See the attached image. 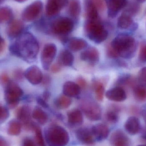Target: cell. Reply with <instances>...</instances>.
<instances>
[{"instance_id":"681fc988","label":"cell","mask_w":146,"mask_h":146,"mask_svg":"<svg viewBox=\"0 0 146 146\" xmlns=\"http://www.w3.org/2000/svg\"><path fill=\"white\" fill-rule=\"evenodd\" d=\"M0 146H9L7 141L1 137H0Z\"/></svg>"},{"instance_id":"7a4b0ae2","label":"cell","mask_w":146,"mask_h":146,"mask_svg":"<svg viewBox=\"0 0 146 146\" xmlns=\"http://www.w3.org/2000/svg\"><path fill=\"white\" fill-rule=\"evenodd\" d=\"M110 45L119 56L124 59L133 58L137 50V45L135 38L124 33L117 35L112 40Z\"/></svg>"},{"instance_id":"484cf974","label":"cell","mask_w":146,"mask_h":146,"mask_svg":"<svg viewBox=\"0 0 146 146\" xmlns=\"http://www.w3.org/2000/svg\"><path fill=\"white\" fill-rule=\"evenodd\" d=\"M83 115L80 110L74 109L68 113V121L71 125H81L83 122Z\"/></svg>"},{"instance_id":"9a60e30c","label":"cell","mask_w":146,"mask_h":146,"mask_svg":"<svg viewBox=\"0 0 146 146\" xmlns=\"http://www.w3.org/2000/svg\"><path fill=\"white\" fill-rule=\"evenodd\" d=\"M117 26L118 28L123 30H135L138 27L133 17L123 12L117 19Z\"/></svg>"},{"instance_id":"680465c9","label":"cell","mask_w":146,"mask_h":146,"mask_svg":"<svg viewBox=\"0 0 146 146\" xmlns=\"http://www.w3.org/2000/svg\"><path fill=\"white\" fill-rule=\"evenodd\" d=\"M144 139H145L146 140V135L145 136V137H144Z\"/></svg>"},{"instance_id":"f1b7e54d","label":"cell","mask_w":146,"mask_h":146,"mask_svg":"<svg viewBox=\"0 0 146 146\" xmlns=\"http://www.w3.org/2000/svg\"><path fill=\"white\" fill-rule=\"evenodd\" d=\"M21 124L19 121L13 120L9 122L7 128V133L12 136H17L21 132Z\"/></svg>"},{"instance_id":"7bdbcfd3","label":"cell","mask_w":146,"mask_h":146,"mask_svg":"<svg viewBox=\"0 0 146 146\" xmlns=\"http://www.w3.org/2000/svg\"><path fill=\"white\" fill-rule=\"evenodd\" d=\"M77 84L80 88H84L86 86V82L84 78L80 77L77 79Z\"/></svg>"},{"instance_id":"d6986e66","label":"cell","mask_w":146,"mask_h":146,"mask_svg":"<svg viewBox=\"0 0 146 146\" xmlns=\"http://www.w3.org/2000/svg\"><path fill=\"white\" fill-rule=\"evenodd\" d=\"M110 142L113 146H129V139L125 133L121 130L113 132L111 136Z\"/></svg>"},{"instance_id":"1f68e13d","label":"cell","mask_w":146,"mask_h":146,"mask_svg":"<svg viewBox=\"0 0 146 146\" xmlns=\"http://www.w3.org/2000/svg\"><path fill=\"white\" fill-rule=\"evenodd\" d=\"M13 16V11L9 7H5L0 8V23L9 22Z\"/></svg>"},{"instance_id":"f5cc1de1","label":"cell","mask_w":146,"mask_h":146,"mask_svg":"<svg viewBox=\"0 0 146 146\" xmlns=\"http://www.w3.org/2000/svg\"><path fill=\"white\" fill-rule=\"evenodd\" d=\"M4 43H5L4 40H3V39L0 36V45Z\"/></svg>"},{"instance_id":"bcb514c9","label":"cell","mask_w":146,"mask_h":146,"mask_svg":"<svg viewBox=\"0 0 146 146\" xmlns=\"http://www.w3.org/2000/svg\"><path fill=\"white\" fill-rule=\"evenodd\" d=\"M23 146H36V145L30 138H26L23 142Z\"/></svg>"},{"instance_id":"11a10c76","label":"cell","mask_w":146,"mask_h":146,"mask_svg":"<svg viewBox=\"0 0 146 146\" xmlns=\"http://www.w3.org/2000/svg\"><path fill=\"white\" fill-rule=\"evenodd\" d=\"M139 3H144L145 2V1H146V0H136Z\"/></svg>"},{"instance_id":"2e32d148","label":"cell","mask_w":146,"mask_h":146,"mask_svg":"<svg viewBox=\"0 0 146 146\" xmlns=\"http://www.w3.org/2000/svg\"><path fill=\"white\" fill-rule=\"evenodd\" d=\"M77 139L84 145L87 146L93 145L95 140L92 130L87 128H80L76 132Z\"/></svg>"},{"instance_id":"7dc6e473","label":"cell","mask_w":146,"mask_h":146,"mask_svg":"<svg viewBox=\"0 0 146 146\" xmlns=\"http://www.w3.org/2000/svg\"><path fill=\"white\" fill-rule=\"evenodd\" d=\"M50 97V93L48 91H45L43 94L42 98L46 101H48Z\"/></svg>"},{"instance_id":"52a82bcc","label":"cell","mask_w":146,"mask_h":146,"mask_svg":"<svg viewBox=\"0 0 146 146\" xmlns=\"http://www.w3.org/2000/svg\"><path fill=\"white\" fill-rule=\"evenodd\" d=\"M43 9V3L37 1L27 6L22 14V19L26 22H31L38 18Z\"/></svg>"},{"instance_id":"ba28073f","label":"cell","mask_w":146,"mask_h":146,"mask_svg":"<svg viewBox=\"0 0 146 146\" xmlns=\"http://www.w3.org/2000/svg\"><path fill=\"white\" fill-rule=\"evenodd\" d=\"M57 52L56 45L53 43H48L44 47L41 54L42 66L45 70L49 69Z\"/></svg>"},{"instance_id":"60d3db41","label":"cell","mask_w":146,"mask_h":146,"mask_svg":"<svg viewBox=\"0 0 146 146\" xmlns=\"http://www.w3.org/2000/svg\"><path fill=\"white\" fill-rule=\"evenodd\" d=\"M139 58L142 62H146V45L142 46L140 50Z\"/></svg>"},{"instance_id":"83f0119b","label":"cell","mask_w":146,"mask_h":146,"mask_svg":"<svg viewBox=\"0 0 146 146\" xmlns=\"http://www.w3.org/2000/svg\"><path fill=\"white\" fill-rule=\"evenodd\" d=\"M32 117L39 124H45L48 119L47 113L40 107L36 106L32 112Z\"/></svg>"},{"instance_id":"f6af8a7d","label":"cell","mask_w":146,"mask_h":146,"mask_svg":"<svg viewBox=\"0 0 146 146\" xmlns=\"http://www.w3.org/2000/svg\"><path fill=\"white\" fill-rule=\"evenodd\" d=\"M37 101V103L43 108H47L48 107V105L47 104V101L44 100L42 98H38Z\"/></svg>"},{"instance_id":"44dd1931","label":"cell","mask_w":146,"mask_h":146,"mask_svg":"<svg viewBox=\"0 0 146 146\" xmlns=\"http://www.w3.org/2000/svg\"><path fill=\"white\" fill-rule=\"evenodd\" d=\"M24 28L23 22L20 20L10 21L7 28V33L12 38L18 37L22 33Z\"/></svg>"},{"instance_id":"b9f144b4","label":"cell","mask_w":146,"mask_h":146,"mask_svg":"<svg viewBox=\"0 0 146 146\" xmlns=\"http://www.w3.org/2000/svg\"><path fill=\"white\" fill-rule=\"evenodd\" d=\"M10 81L8 76L6 74H3L0 75V82L3 85H7Z\"/></svg>"},{"instance_id":"c3c4849f","label":"cell","mask_w":146,"mask_h":146,"mask_svg":"<svg viewBox=\"0 0 146 146\" xmlns=\"http://www.w3.org/2000/svg\"><path fill=\"white\" fill-rule=\"evenodd\" d=\"M141 113L146 123V104L143 106L141 108Z\"/></svg>"},{"instance_id":"4316f807","label":"cell","mask_w":146,"mask_h":146,"mask_svg":"<svg viewBox=\"0 0 146 146\" xmlns=\"http://www.w3.org/2000/svg\"><path fill=\"white\" fill-rule=\"evenodd\" d=\"M81 7L79 0H71L68 7V13L72 19H76L80 14Z\"/></svg>"},{"instance_id":"4fadbf2b","label":"cell","mask_w":146,"mask_h":146,"mask_svg":"<svg viewBox=\"0 0 146 146\" xmlns=\"http://www.w3.org/2000/svg\"><path fill=\"white\" fill-rule=\"evenodd\" d=\"M24 76L31 84L34 85L41 83L43 78L42 71L36 66L28 68L24 73Z\"/></svg>"},{"instance_id":"f907efd6","label":"cell","mask_w":146,"mask_h":146,"mask_svg":"<svg viewBox=\"0 0 146 146\" xmlns=\"http://www.w3.org/2000/svg\"><path fill=\"white\" fill-rule=\"evenodd\" d=\"M15 77L17 79H21L22 77V72L21 71H16L15 73Z\"/></svg>"},{"instance_id":"ab89813d","label":"cell","mask_w":146,"mask_h":146,"mask_svg":"<svg viewBox=\"0 0 146 146\" xmlns=\"http://www.w3.org/2000/svg\"><path fill=\"white\" fill-rule=\"evenodd\" d=\"M107 55L110 58H117L119 56L118 53L110 45L108 47L107 50Z\"/></svg>"},{"instance_id":"ac0fdd59","label":"cell","mask_w":146,"mask_h":146,"mask_svg":"<svg viewBox=\"0 0 146 146\" xmlns=\"http://www.w3.org/2000/svg\"><path fill=\"white\" fill-rule=\"evenodd\" d=\"M84 13L86 20L100 19L99 11L92 0H84Z\"/></svg>"},{"instance_id":"e575fe53","label":"cell","mask_w":146,"mask_h":146,"mask_svg":"<svg viewBox=\"0 0 146 146\" xmlns=\"http://www.w3.org/2000/svg\"><path fill=\"white\" fill-rule=\"evenodd\" d=\"M33 130L35 133V139L38 146H45L44 140L43 137L42 130L40 127L36 124H34Z\"/></svg>"},{"instance_id":"816d5d0a","label":"cell","mask_w":146,"mask_h":146,"mask_svg":"<svg viewBox=\"0 0 146 146\" xmlns=\"http://www.w3.org/2000/svg\"><path fill=\"white\" fill-rule=\"evenodd\" d=\"M5 43H4L2 44H1L0 45V53L3 51V50L4 49V48H5Z\"/></svg>"},{"instance_id":"5b68a950","label":"cell","mask_w":146,"mask_h":146,"mask_svg":"<svg viewBox=\"0 0 146 146\" xmlns=\"http://www.w3.org/2000/svg\"><path fill=\"white\" fill-rule=\"evenodd\" d=\"M74 27L72 19L64 16L56 18L52 21L50 25L51 32L60 36H66L71 33Z\"/></svg>"},{"instance_id":"db71d44e","label":"cell","mask_w":146,"mask_h":146,"mask_svg":"<svg viewBox=\"0 0 146 146\" xmlns=\"http://www.w3.org/2000/svg\"><path fill=\"white\" fill-rule=\"evenodd\" d=\"M14 1L22 3L26 1H27V0H14Z\"/></svg>"},{"instance_id":"9c48e42d","label":"cell","mask_w":146,"mask_h":146,"mask_svg":"<svg viewBox=\"0 0 146 146\" xmlns=\"http://www.w3.org/2000/svg\"><path fill=\"white\" fill-rule=\"evenodd\" d=\"M81 109L88 119L91 121H99L102 112L100 106L95 102L87 101L82 104Z\"/></svg>"},{"instance_id":"836d02e7","label":"cell","mask_w":146,"mask_h":146,"mask_svg":"<svg viewBox=\"0 0 146 146\" xmlns=\"http://www.w3.org/2000/svg\"><path fill=\"white\" fill-rule=\"evenodd\" d=\"M94 89L97 100L99 101H102L104 98L105 92L104 85L101 82H97L94 83Z\"/></svg>"},{"instance_id":"f35d334b","label":"cell","mask_w":146,"mask_h":146,"mask_svg":"<svg viewBox=\"0 0 146 146\" xmlns=\"http://www.w3.org/2000/svg\"><path fill=\"white\" fill-rule=\"evenodd\" d=\"M96 7L98 8L99 12H102L105 8V0H92Z\"/></svg>"},{"instance_id":"9f6ffc18","label":"cell","mask_w":146,"mask_h":146,"mask_svg":"<svg viewBox=\"0 0 146 146\" xmlns=\"http://www.w3.org/2000/svg\"><path fill=\"white\" fill-rule=\"evenodd\" d=\"M3 1V0H0V4Z\"/></svg>"},{"instance_id":"ee69618b","label":"cell","mask_w":146,"mask_h":146,"mask_svg":"<svg viewBox=\"0 0 146 146\" xmlns=\"http://www.w3.org/2000/svg\"><path fill=\"white\" fill-rule=\"evenodd\" d=\"M50 69H51V71L52 72L57 73L60 71L61 69V66L59 63H56V64H54L51 67Z\"/></svg>"},{"instance_id":"30bf717a","label":"cell","mask_w":146,"mask_h":146,"mask_svg":"<svg viewBox=\"0 0 146 146\" xmlns=\"http://www.w3.org/2000/svg\"><path fill=\"white\" fill-rule=\"evenodd\" d=\"M16 117L27 130L33 129L34 124L31 121V110L27 106H23L16 111Z\"/></svg>"},{"instance_id":"3957f363","label":"cell","mask_w":146,"mask_h":146,"mask_svg":"<svg viewBox=\"0 0 146 146\" xmlns=\"http://www.w3.org/2000/svg\"><path fill=\"white\" fill-rule=\"evenodd\" d=\"M84 29L88 37L96 43H100L108 37V31L102 24L100 19L86 20Z\"/></svg>"},{"instance_id":"d590c367","label":"cell","mask_w":146,"mask_h":146,"mask_svg":"<svg viewBox=\"0 0 146 146\" xmlns=\"http://www.w3.org/2000/svg\"><path fill=\"white\" fill-rule=\"evenodd\" d=\"M106 118L109 122L115 123L118 121V111L116 109H112L108 111L106 114Z\"/></svg>"},{"instance_id":"6f0895ef","label":"cell","mask_w":146,"mask_h":146,"mask_svg":"<svg viewBox=\"0 0 146 146\" xmlns=\"http://www.w3.org/2000/svg\"><path fill=\"white\" fill-rule=\"evenodd\" d=\"M138 146H146V145H139Z\"/></svg>"},{"instance_id":"cb8c5ba5","label":"cell","mask_w":146,"mask_h":146,"mask_svg":"<svg viewBox=\"0 0 146 146\" xmlns=\"http://www.w3.org/2000/svg\"><path fill=\"white\" fill-rule=\"evenodd\" d=\"M68 47L73 51H78L85 48L88 43L84 39L80 38L74 37L70 38L67 43Z\"/></svg>"},{"instance_id":"603a6c76","label":"cell","mask_w":146,"mask_h":146,"mask_svg":"<svg viewBox=\"0 0 146 146\" xmlns=\"http://www.w3.org/2000/svg\"><path fill=\"white\" fill-rule=\"evenodd\" d=\"M80 88L77 83L67 81L63 85L62 91L64 95L70 98H75L80 93Z\"/></svg>"},{"instance_id":"7c38bea8","label":"cell","mask_w":146,"mask_h":146,"mask_svg":"<svg viewBox=\"0 0 146 146\" xmlns=\"http://www.w3.org/2000/svg\"><path fill=\"white\" fill-rule=\"evenodd\" d=\"M107 8V13L110 18H115L118 13L125 8L128 3L127 0H105Z\"/></svg>"},{"instance_id":"ffe728a7","label":"cell","mask_w":146,"mask_h":146,"mask_svg":"<svg viewBox=\"0 0 146 146\" xmlns=\"http://www.w3.org/2000/svg\"><path fill=\"white\" fill-rule=\"evenodd\" d=\"M91 130L94 138L99 141L106 139L110 133L109 127L104 123L96 124L93 127Z\"/></svg>"},{"instance_id":"277c9868","label":"cell","mask_w":146,"mask_h":146,"mask_svg":"<svg viewBox=\"0 0 146 146\" xmlns=\"http://www.w3.org/2000/svg\"><path fill=\"white\" fill-rule=\"evenodd\" d=\"M45 136L49 146H66L70 139L67 131L62 127L56 125H52L46 129Z\"/></svg>"},{"instance_id":"8d00e7d4","label":"cell","mask_w":146,"mask_h":146,"mask_svg":"<svg viewBox=\"0 0 146 146\" xmlns=\"http://www.w3.org/2000/svg\"><path fill=\"white\" fill-rule=\"evenodd\" d=\"M9 115V111L8 109L0 104V123H2L6 121Z\"/></svg>"},{"instance_id":"8992f818","label":"cell","mask_w":146,"mask_h":146,"mask_svg":"<svg viewBox=\"0 0 146 146\" xmlns=\"http://www.w3.org/2000/svg\"><path fill=\"white\" fill-rule=\"evenodd\" d=\"M23 90L17 84L13 82L7 85L5 93V99L9 106L14 108L17 105L23 96Z\"/></svg>"},{"instance_id":"7402d4cb","label":"cell","mask_w":146,"mask_h":146,"mask_svg":"<svg viewBox=\"0 0 146 146\" xmlns=\"http://www.w3.org/2000/svg\"><path fill=\"white\" fill-rule=\"evenodd\" d=\"M124 128L127 133L131 135H135L139 133L140 129V123L137 117H130L126 121Z\"/></svg>"},{"instance_id":"8fae6325","label":"cell","mask_w":146,"mask_h":146,"mask_svg":"<svg viewBox=\"0 0 146 146\" xmlns=\"http://www.w3.org/2000/svg\"><path fill=\"white\" fill-rule=\"evenodd\" d=\"M69 0H47L45 15L48 17L58 15L68 3Z\"/></svg>"},{"instance_id":"d6a6232c","label":"cell","mask_w":146,"mask_h":146,"mask_svg":"<svg viewBox=\"0 0 146 146\" xmlns=\"http://www.w3.org/2000/svg\"><path fill=\"white\" fill-rule=\"evenodd\" d=\"M140 9V6L138 3L131 2L128 3V2L125 9L123 10V12L133 17L139 13Z\"/></svg>"},{"instance_id":"e0dca14e","label":"cell","mask_w":146,"mask_h":146,"mask_svg":"<svg viewBox=\"0 0 146 146\" xmlns=\"http://www.w3.org/2000/svg\"><path fill=\"white\" fill-rule=\"evenodd\" d=\"M106 97L108 99L115 102H122L127 99V94L122 87L117 86L109 89L106 93Z\"/></svg>"},{"instance_id":"74e56055","label":"cell","mask_w":146,"mask_h":146,"mask_svg":"<svg viewBox=\"0 0 146 146\" xmlns=\"http://www.w3.org/2000/svg\"><path fill=\"white\" fill-rule=\"evenodd\" d=\"M138 80L140 85L146 87V67L140 70L138 73Z\"/></svg>"},{"instance_id":"4dcf8cb0","label":"cell","mask_w":146,"mask_h":146,"mask_svg":"<svg viewBox=\"0 0 146 146\" xmlns=\"http://www.w3.org/2000/svg\"><path fill=\"white\" fill-rule=\"evenodd\" d=\"M72 103L71 98L66 95H61L55 101V104L60 109H66L68 108Z\"/></svg>"},{"instance_id":"5bb4252c","label":"cell","mask_w":146,"mask_h":146,"mask_svg":"<svg viewBox=\"0 0 146 146\" xmlns=\"http://www.w3.org/2000/svg\"><path fill=\"white\" fill-rule=\"evenodd\" d=\"M80 59L91 65H96L100 60V54L96 48L90 47L80 54Z\"/></svg>"},{"instance_id":"6da1fadb","label":"cell","mask_w":146,"mask_h":146,"mask_svg":"<svg viewBox=\"0 0 146 146\" xmlns=\"http://www.w3.org/2000/svg\"><path fill=\"white\" fill-rule=\"evenodd\" d=\"M38 41L35 36L29 32L22 33L10 46V52L28 62L36 60L39 52Z\"/></svg>"},{"instance_id":"f546056e","label":"cell","mask_w":146,"mask_h":146,"mask_svg":"<svg viewBox=\"0 0 146 146\" xmlns=\"http://www.w3.org/2000/svg\"><path fill=\"white\" fill-rule=\"evenodd\" d=\"M133 94L137 101L143 102L146 100V87L137 85L133 88Z\"/></svg>"},{"instance_id":"d4e9b609","label":"cell","mask_w":146,"mask_h":146,"mask_svg":"<svg viewBox=\"0 0 146 146\" xmlns=\"http://www.w3.org/2000/svg\"><path fill=\"white\" fill-rule=\"evenodd\" d=\"M74 61V56L73 54L67 50H64L59 54L58 63L61 66H72Z\"/></svg>"}]
</instances>
